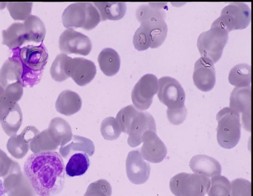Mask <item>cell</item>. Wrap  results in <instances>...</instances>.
<instances>
[{
  "mask_svg": "<svg viewBox=\"0 0 253 196\" xmlns=\"http://www.w3.org/2000/svg\"><path fill=\"white\" fill-rule=\"evenodd\" d=\"M23 172L39 196H53L63 189L65 166L62 156L56 151L30 154L24 162Z\"/></svg>",
  "mask_w": 253,
  "mask_h": 196,
  "instance_id": "obj_1",
  "label": "cell"
},
{
  "mask_svg": "<svg viewBox=\"0 0 253 196\" xmlns=\"http://www.w3.org/2000/svg\"><path fill=\"white\" fill-rule=\"evenodd\" d=\"M99 13L92 3L79 2L69 5L62 15L63 26L67 28H94L100 21Z\"/></svg>",
  "mask_w": 253,
  "mask_h": 196,
  "instance_id": "obj_2",
  "label": "cell"
},
{
  "mask_svg": "<svg viewBox=\"0 0 253 196\" xmlns=\"http://www.w3.org/2000/svg\"><path fill=\"white\" fill-rule=\"evenodd\" d=\"M218 122L217 140L218 144L227 149L232 148L241 138L240 114L230 107H224L216 115Z\"/></svg>",
  "mask_w": 253,
  "mask_h": 196,
  "instance_id": "obj_3",
  "label": "cell"
},
{
  "mask_svg": "<svg viewBox=\"0 0 253 196\" xmlns=\"http://www.w3.org/2000/svg\"><path fill=\"white\" fill-rule=\"evenodd\" d=\"M228 39L226 30L211 24V29L201 33L197 40V48L201 57L216 63L221 57Z\"/></svg>",
  "mask_w": 253,
  "mask_h": 196,
  "instance_id": "obj_4",
  "label": "cell"
},
{
  "mask_svg": "<svg viewBox=\"0 0 253 196\" xmlns=\"http://www.w3.org/2000/svg\"><path fill=\"white\" fill-rule=\"evenodd\" d=\"M210 184V179L206 176L182 172L171 178L169 188L175 196H205Z\"/></svg>",
  "mask_w": 253,
  "mask_h": 196,
  "instance_id": "obj_5",
  "label": "cell"
},
{
  "mask_svg": "<svg viewBox=\"0 0 253 196\" xmlns=\"http://www.w3.org/2000/svg\"><path fill=\"white\" fill-rule=\"evenodd\" d=\"M250 21L249 6L244 2H232L222 9L220 16L212 24L220 26L229 33L246 28Z\"/></svg>",
  "mask_w": 253,
  "mask_h": 196,
  "instance_id": "obj_6",
  "label": "cell"
},
{
  "mask_svg": "<svg viewBox=\"0 0 253 196\" xmlns=\"http://www.w3.org/2000/svg\"><path fill=\"white\" fill-rule=\"evenodd\" d=\"M157 95L168 109H176L185 106V92L179 82L171 77L164 76L159 79Z\"/></svg>",
  "mask_w": 253,
  "mask_h": 196,
  "instance_id": "obj_7",
  "label": "cell"
},
{
  "mask_svg": "<svg viewBox=\"0 0 253 196\" xmlns=\"http://www.w3.org/2000/svg\"><path fill=\"white\" fill-rule=\"evenodd\" d=\"M158 90V80L155 75L146 74L143 76L131 92V99L134 107L140 111L148 109Z\"/></svg>",
  "mask_w": 253,
  "mask_h": 196,
  "instance_id": "obj_8",
  "label": "cell"
},
{
  "mask_svg": "<svg viewBox=\"0 0 253 196\" xmlns=\"http://www.w3.org/2000/svg\"><path fill=\"white\" fill-rule=\"evenodd\" d=\"M58 46L60 50L66 54L74 53L85 56L92 49L89 38L72 28L65 30L60 35Z\"/></svg>",
  "mask_w": 253,
  "mask_h": 196,
  "instance_id": "obj_9",
  "label": "cell"
},
{
  "mask_svg": "<svg viewBox=\"0 0 253 196\" xmlns=\"http://www.w3.org/2000/svg\"><path fill=\"white\" fill-rule=\"evenodd\" d=\"M66 73L79 86H84L94 78L96 68L91 60L83 58L69 57L65 65Z\"/></svg>",
  "mask_w": 253,
  "mask_h": 196,
  "instance_id": "obj_10",
  "label": "cell"
},
{
  "mask_svg": "<svg viewBox=\"0 0 253 196\" xmlns=\"http://www.w3.org/2000/svg\"><path fill=\"white\" fill-rule=\"evenodd\" d=\"M165 2H149L139 6L136 10V17L140 25L154 29L166 23Z\"/></svg>",
  "mask_w": 253,
  "mask_h": 196,
  "instance_id": "obj_11",
  "label": "cell"
},
{
  "mask_svg": "<svg viewBox=\"0 0 253 196\" xmlns=\"http://www.w3.org/2000/svg\"><path fill=\"white\" fill-rule=\"evenodd\" d=\"M126 167L128 179L132 184H142L149 179L151 169L150 165L143 158L139 149L128 152Z\"/></svg>",
  "mask_w": 253,
  "mask_h": 196,
  "instance_id": "obj_12",
  "label": "cell"
},
{
  "mask_svg": "<svg viewBox=\"0 0 253 196\" xmlns=\"http://www.w3.org/2000/svg\"><path fill=\"white\" fill-rule=\"evenodd\" d=\"M230 108L238 113H242L243 126L248 131H251V86L235 87L230 97Z\"/></svg>",
  "mask_w": 253,
  "mask_h": 196,
  "instance_id": "obj_13",
  "label": "cell"
},
{
  "mask_svg": "<svg viewBox=\"0 0 253 196\" xmlns=\"http://www.w3.org/2000/svg\"><path fill=\"white\" fill-rule=\"evenodd\" d=\"M142 143L140 153L144 159L156 163L162 161L166 156L167 147L156 132L146 131L142 135Z\"/></svg>",
  "mask_w": 253,
  "mask_h": 196,
  "instance_id": "obj_14",
  "label": "cell"
},
{
  "mask_svg": "<svg viewBox=\"0 0 253 196\" xmlns=\"http://www.w3.org/2000/svg\"><path fill=\"white\" fill-rule=\"evenodd\" d=\"M193 80L199 90L203 92L212 90L216 81L214 63L208 59L199 58L195 63Z\"/></svg>",
  "mask_w": 253,
  "mask_h": 196,
  "instance_id": "obj_15",
  "label": "cell"
},
{
  "mask_svg": "<svg viewBox=\"0 0 253 196\" xmlns=\"http://www.w3.org/2000/svg\"><path fill=\"white\" fill-rule=\"evenodd\" d=\"M156 132V125L152 115L147 111L139 110L133 119L128 134L127 144L134 147L142 143V137L147 131Z\"/></svg>",
  "mask_w": 253,
  "mask_h": 196,
  "instance_id": "obj_16",
  "label": "cell"
},
{
  "mask_svg": "<svg viewBox=\"0 0 253 196\" xmlns=\"http://www.w3.org/2000/svg\"><path fill=\"white\" fill-rule=\"evenodd\" d=\"M22 62L29 68L34 71L43 70L48 58V53L44 45L28 46L22 48L20 51Z\"/></svg>",
  "mask_w": 253,
  "mask_h": 196,
  "instance_id": "obj_17",
  "label": "cell"
},
{
  "mask_svg": "<svg viewBox=\"0 0 253 196\" xmlns=\"http://www.w3.org/2000/svg\"><path fill=\"white\" fill-rule=\"evenodd\" d=\"M192 171L208 178L220 175L221 167L219 162L214 158L205 154H197L190 161Z\"/></svg>",
  "mask_w": 253,
  "mask_h": 196,
  "instance_id": "obj_18",
  "label": "cell"
},
{
  "mask_svg": "<svg viewBox=\"0 0 253 196\" xmlns=\"http://www.w3.org/2000/svg\"><path fill=\"white\" fill-rule=\"evenodd\" d=\"M23 67L21 61L16 57H10L5 61L0 69V86L4 89L7 86L22 82Z\"/></svg>",
  "mask_w": 253,
  "mask_h": 196,
  "instance_id": "obj_19",
  "label": "cell"
},
{
  "mask_svg": "<svg viewBox=\"0 0 253 196\" xmlns=\"http://www.w3.org/2000/svg\"><path fill=\"white\" fill-rule=\"evenodd\" d=\"M82 101L76 92L67 90L62 91L58 96L55 103L58 112L66 116L72 115L81 108Z\"/></svg>",
  "mask_w": 253,
  "mask_h": 196,
  "instance_id": "obj_20",
  "label": "cell"
},
{
  "mask_svg": "<svg viewBox=\"0 0 253 196\" xmlns=\"http://www.w3.org/2000/svg\"><path fill=\"white\" fill-rule=\"evenodd\" d=\"M68 145L61 147L60 154L65 159L76 152H84L91 156L94 153L95 147L93 142L85 137L73 135Z\"/></svg>",
  "mask_w": 253,
  "mask_h": 196,
  "instance_id": "obj_21",
  "label": "cell"
},
{
  "mask_svg": "<svg viewBox=\"0 0 253 196\" xmlns=\"http://www.w3.org/2000/svg\"><path fill=\"white\" fill-rule=\"evenodd\" d=\"M2 44L10 49L19 47L28 42L25 28L23 23L15 22L2 31Z\"/></svg>",
  "mask_w": 253,
  "mask_h": 196,
  "instance_id": "obj_22",
  "label": "cell"
},
{
  "mask_svg": "<svg viewBox=\"0 0 253 196\" xmlns=\"http://www.w3.org/2000/svg\"><path fill=\"white\" fill-rule=\"evenodd\" d=\"M98 62L101 70L106 76H112L120 69V57L118 52L113 49H102L98 55Z\"/></svg>",
  "mask_w": 253,
  "mask_h": 196,
  "instance_id": "obj_23",
  "label": "cell"
},
{
  "mask_svg": "<svg viewBox=\"0 0 253 196\" xmlns=\"http://www.w3.org/2000/svg\"><path fill=\"white\" fill-rule=\"evenodd\" d=\"M93 4L102 21L120 20L125 16L126 10V4L123 2H94Z\"/></svg>",
  "mask_w": 253,
  "mask_h": 196,
  "instance_id": "obj_24",
  "label": "cell"
},
{
  "mask_svg": "<svg viewBox=\"0 0 253 196\" xmlns=\"http://www.w3.org/2000/svg\"><path fill=\"white\" fill-rule=\"evenodd\" d=\"M89 164L88 155L86 153H75L70 156L66 165V173L70 177L82 175L87 170Z\"/></svg>",
  "mask_w": 253,
  "mask_h": 196,
  "instance_id": "obj_25",
  "label": "cell"
},
{
  "mask_svg": "<svg viewBox=\"0 0 253 196\" xmlns=\"http://www.w3.org/2000/svg\"><path fill=\"white\" fill-rule=\"evenodd\" d=\"M28 38V42H42L46 34V28L43 21L37 16L30 15L23 23Z\"/></svg>",
  "mask_w": 253,
  "mask_h": 196,
  "instance_id": "obj_26",
  "label": "cell"
},
{
  "mask_svg": "<svg viewBox=\"0 0 253 196\" xmlns=\"http://www.w3.org/2000/svg\"><path fill=\"white\" fill-rule=\"evenodd\" d=\"M228 80L237 87L250 86L251 82V66L246 63H240L234 66L230 70Z\"/></svg>",
  "mask_w": 253,
  "mask_h": 196,
  "instance_id": "obj_27",
  "label": "cell"
},
{
  "mask_svg": "<svg viewBox=\"0 0 253 196\" xmlns=\"http://www.w3.org/2000/svg\"><path fill=\"white\" fill-rule=\"evenodd\" d=\"M52 121L54 122L56 142L58 146L62 147L72 140L71 127L67 121L60 117L55 118Z\"/></svg>",
  "mask_w": 253,
  "mask_h": 196,
  "instance_id": "obj_28",
  "label": "cell"
},
{
  "mask_svg": "<svg viewBox=\"0 0 253 196\" xmlns=\"http://www.w3.org/2000/svg\"><path fill=\"white\" fill-rule=\"evenodd\" d=\"M138 111L134 105L130 104L118 112L115 119L122 132L128 134L131 123Z\"/></svg>",
  "mask_w": 253,
  "mask_h": 196,
  "instance_id": "obj_29",
  "label": "cell"
},
{
  "mask_svg": "<svg viewBox=\"0 0 253 196\" xmlns=\"http://www.w3.org/2000/svg\"><path fill=\"white\" fill-rule=\"evenodd\" d=\"M210 181L208 196H231V183L226 177L216 176Z\"/></svg>",
  "mask_w": 253,
  "mask_h": 196,
  "instance_id": "obj_30",
  "label": "cell"
},
{
  "mask_svg": "<svg viewBox=\"0 0 253 196\" xmlns=\"http://www.w3.org/2000/svg\"><path fill=\"white\" fill-rule=\"evenodd\" d=\"M31 2H9L6 7L11 17L15 20H25L31 14Z\"/></svg>",
  "mask_w": 253,
  "mask_h": 196,
  "instance_id": "obj_31",
  "label": "cell"
},
{
  "mask_svg": "<svg viewBox=\"0 0 253 196\" xmlns=\"http://www.w3.org/2000/svg\"><path fill=\"white\" fill-rule=\"evenodd\" d=\"M69 58L66 54L60 53L55 57L52 62L50 69V74L52 78L56 82H62L69 77L66 73V63Z\"/></svg>",
  "mask_w": 253,
  "mask_h": 196,
  "instance_id": "obj_32",
  "label": "cell"
},
{
  "mask_svg": "<svg viewBox=\"0 0 253 196\" xmlns=\"http://www.w3.org/2000/svg\"><path fill=\"white\" fill-rule=\"evenodd\" d=\"M100 132L105 140L112 141L117 139L122 132L116 119L108 117L101 122Z\"/></svg>",
  "mask_w": 253,
  "mask_h": 196,
  "instance_id": "obj_33",
  "label": "cell"
},
{
  "mask_svg": "<svg viewBox=\"0 0 253 196\" xmlns=\"http://www.w3.org/2000/svg\"><path fill=\"white\" fill-rule=\"evenodd\" d=\"M112 193L109 182L105 179H100L89 185L84 196H111Z\"/></svg>",
  "mask_w": 253,
  "mask_h": 196,
  "instance_id": "obj_34",
  "label": "cell"
},
{
  "mask_svg": "<svg viewBox=\"0 0 253 196\" xmlns=\"http://www.w3.org/2000/svg\"><path fill=\"white\" fill-rule=\"evenodd\" d=\"M132 42L135 49L138 51L145 50L150 48L152 42L149 31L140 25L135 32Z\"/></svg>",
  "mask_w": 253,
  "mask_h": 196,
  "instance_id": "obj_35",
  "label": "cell"
},
{
  "mask_svg": "<svg viewBox=\"0 0 253 196\" xmlns=\"http://www.w3.org/2000/svg\"><path fill=\"white\" fill-rule=\"evenodd\" d=\"M231 196H251V183L243 178H237L231 183Z\"/></svg>",
  "mask_w": 253,
  "mask_h": 196,
  "instance_id": "obj_36",
  "label": "cell"
},
{
  "mask_svg": "<svg viewBox=\"0 0 253 196\" xmlns=\"http://www.w3.org/2000/svg\"><path fill=\"white\" fill-rule=\"evenodd\" d=\"M187 109L185 106L176 109H167L168 120L172 124L179 125L183 122L186 117Z\"/></svg>",
  "mask_w": 253,
  "mask_h": 196,
  "instance_id": "obj_37",
  "label": "cell"
},
{
  "mask_svg": "<svg viewBox=\"0 0 253 196\" xmlns=\"http://www.w3.org/2000/svg\"><path fill=\"white\" fill-rule=\"evenodd\" d=\"M5 95L16 98L20 97L23 93V83L18 82L12 84L4 89Z\"/></svg>",
  "mask_w": 253,
  "mask_h": 196,
  "instance_id": "obj_38",
  "label": "cell"
},
{
  "mask_svg": "<svg viewBox=\"0 0 253 196\" xmlns=\"http://www.w3.org/2000/svg\"><path fill=\"white\" fill-rule=\"evenodd\" d=\"M5 193V190L3 186L2 181L0 179V196H3Z\"/></svg>",
  "mask_w": 253,
  "mask_h": 196,
  "instance_id": "obj_39",
  "label": "cell"
},
{
  "mask_svg": "<svg viewBox=\"0 0 253 196\" xmlns=\"http://www.w3.org/2000/svg\"><path fill=\"white\" fill-rule=\"evenodd\" d=\"M7 2H0V9H2L3 8H4L5 6H6Z\"/></svg>",
  "mask_w": 253,
  "mask_h": 196,
  "instance_id": "obj_40",
  "label": "cell"
}]
</instances>
